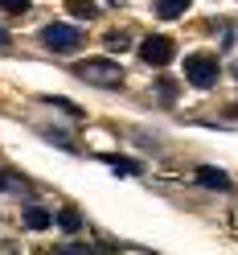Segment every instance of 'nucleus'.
<instances>
[{
	"mask_svg": "<svg viewBox=\"0 0 238 255\" xmlns=\"http://www.w3.org/2000/svg\"><path fill=\"white\" fill-rule=\"evenodd\" d=\"M172 54H177V45H172L168 37H144L140 41V58H144L148 66H168Z\"/></svg>",
	"mask_w": 238,
	"mask_h": 255,
	"instance_id": "4",
	"label": "nucleus"
},
{
	"mask_svg": "<svg viewBox=\"0 0 238 255\" xmlns=\"http://www.w3.org/2000/svg\"><path fill=\"white\" fill-rule=\"evenodd\" d=\"M58 227L62 231H78V227H82V214H78V210H62L58 214Z\"/></svg>",
	"mask_w": 238,
	"mask_h": 255,
	"instance_id": "11",
	"label": "nucleus"
},
{
	"mask_svg": "<svg viewBox=\"0 0 238 255\" xmlns=\"http://www.w3.org/2000/svg\"><path fill=\"white\" fill-rule=\"evenodd\" d=\"M197 185H205V189H230V177L222 169H214V165H201L197 169Z\"/></svg>",
	"mask_w": 238,
	"mask_h": 255,
	"instance_id": "5",
	"label": "nucleus"
},
{
	"mask_svg": "<svg viewBox=\"0 0 238 255\" xmlns=\"http://www.w3.org/2000/svg\"><path fill=\"white\" fill-rule=\"evenodd\" d=\"M0 8H8V12H25V8H29V0H0Z\"/></svg>",
	"mask_w": 238,
	"mask_h": 255,
	"instance_id": "13",
	"label": "nucleus"
},
{
	"mask_svg": "<svg viewBox=\"0 0 238 255\" xmlns=\"http://www.w3.org/2000/svg\"><path fill=\"white\" fill-rule=\"evenodd\" d=\"M156 91H160V95H164V99H172V91H177V87H172V83H168V78H160V87H156Z\"/></svg>",
	"mask_w": 238,
	"mask_h": 255,
	"instance_id": "14",
	"label": "nucleus"
},
{
	"mask_svg": "<svg viewBox=\"0 0 238 255\" xmlns=\"http://www.w3.org/2000/svg\"><path fill=\"white\" fill-rule=\"evenodd\" d=\"M152 8H156L160 21H172V17H181V12L189 8V0H152Z\"/></svg>",
	"mask_w": 238,
	"mask_h": 255,
	"instance_id": "6",
	"label": "nucleus"
},
{
	"mask_svg": "<svg viewBox=\"0 0 238 255\" xmlns=\"http://www.w3.org/2000/svg\"><path fill=\"white\" fill-rule=\"evenodd\" d=\"M0 45H8V29L4 25H0Z\"/></svg>",
	"mask_w": 238,
	"mask_h": 255,
	"instance_id": "16",
	"label": "nucleus"
},
{
	"mask_svg": "<svg viewBox=\"0 0 238 255\" xmlns=\"http://www.w3.org/2000/svg\"><path fill=\"white\" fill-rule=\"evenodd\" d=\"M128 45H132V37L123 33V29H115V33H107V50H111V54H115V50L123 54V50H128Z\"/></svg>",
	"mask_w": 238,
	"mask_h": 255,
	"instance_id": "9",
	"label": "nucleus"
},
{
	"mask_svg": "<svg viewBox=\"0 0 238 255\" xmlns=\"http://www.w3.org/2000/svg\"><path fill=\"white\" fill-rule=\"evenodd\" d=\"M107 165H111V169H119L123 177H132V173H140V165H136V161H128V156H107Z\"/></svg>",
	"mask_w": 238,
	"mask_h": 255,
	"instance_id": "10",
	"label": "nucleus"
},
{
	"mask_svg": "<svg viewBox=\"0 0 238 255\" xmlns=\"http://www.w3.org/2000/svg\"><path fill=\"white\" fill-rule=\"evenodd\" d=\"M185 78H189L197 91H210V87L218 83V58H210V54H189V58H185Z\"/></svg>",
	"mask_w": 238,
	"mask_h": 255,
	"instance_id": "3",
	"label": "nucleus"
},
{
	"mask_svg": "<svg viewBox=\"0 0 238 255\" xmlns=\"http://www.w3.org/2000/svg\"><path fill=\"white\" fill-rule=\"evenodd\" d=\"M54 255H94L86 243H74V239H66V243H58L54 247Z\"/></svg>",
	"mask_w": 238,
	"mask_h": 255,
	"instance_id": "8",
	"label": "nucleus"
},
{
	"mask_svg": "<svg viewBox=\"0 0 238 255\" xmlns=\"http://www.w3.org/2000/svg\"><path fill=\"white\" fill-rule=\"evenodd\" d=\"M12 185H17V181H12V177H4V173H0V189H12Z\"/></svg>",
	"mask_w": 238,
	"mask_h": 255,
	"instance_id": "15",
	"label": "nucleus"
},
{
	"mask_svg": "<svg viewBox=\"0 0 238 255\" xmlns=\"http://www.w3.org/2000/svg\"><path fill=\"white\" fill-rule=\"evenodd\" d=\"M50 222H54V214L41 210V206H29V210H25V227H29V231H45Z\"/></svg>",
	"mask_w": 238,
	"mask_h": 255,
	"instance_id": "7",
	"label": "nucleus"
},
{
	"mask_svg": "<svg viewBox=\"0 0 238 255\" xmlns=\"http://www.w3.org/2000/svg\"><path fill=\"white\" fill-rule=\"evenodd\" d=\"M41 45L54 50V54H74L78 45H82V29H74V25H45L41 29Z\"/></svg>",
	"mask_w": 238,
	"mask_h": 255,
	"instance_id": "2",
	"label": "nucleus"
},
{
	"mask_svg": "<svg viewBox=\"0 0 238 255\" xmlns=\"http://www.w3.org/2000/svg\"><path fill=\"white\" fill-rule=\"evenodd\" d=\"M70 12L74 17H94V4L90 0H70Z\"/></svg>",
	"mask_w": 238,
	"mask_h": 255,
	"instance_id": "12",
	"label": "nucleus"
},
{
	"mask_svg": "<svg viewBox=\"0 0 238 255\" xmlns=\"http://www.w3.org/2000/svg\"><path fill=\"white\" fill-rule=\"evenodd\" d=\"M74 74L82 78V83H90V87H119V83H123V70H119L111 58H86Z\"/></svg>",
	"mask_w": 238,
	"mask_h": 255,
	"instance_id": "1",
	"label": "nucleus"
},
{
	"mask_svg": "<svg viewBox=\"0 0 238 255\" xmlns=\"http://www.w3.org/2000/svg\"><path fill=\"white\" fill-rule=\"evenodd\" d=\"M234 78H238V66H234Z\"/></svg>",
	"mask_w": 238,
	"mask_h": 255,
	"instance_id": "17",
	"label": "nucleus"
}]
</instances>
